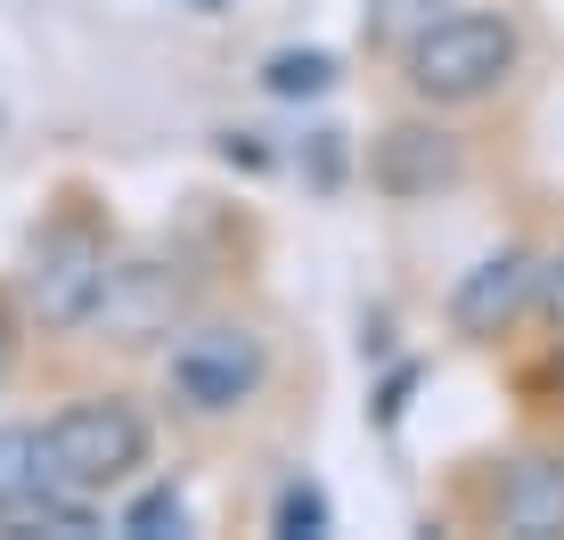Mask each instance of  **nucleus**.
<instances>
[{"instance_id":"obj_10","label":"nucleus","mask_w":564,"mask_h":540,"mask_svg":"<svg viewBox=\"0 0 564 540\" xmlns=\"http://www.w3.org/2000/svg\"><path fill=\"white\" fill-rule=\"evenodd\" d=\"M50 492V458H42V418H0V525L17 508Z\"/></svg>"},{"instance_id":"obj_18","label":"nucleus","mask_w":564,"mask_h":540,"mask_svg":"<svg viewBox=\"0 0 564 540\" xmlns=\"http://www.w3.org/2000/svg\"><path fill=\"white\" fill-rule=\"evenodd\" d=\"M188 9H197V17H221V9H229V0H188Z\"/></svg>"},{"instance_id":"obj_13","label":"nucleus","mask_w":564,"mask_h":540,"mask_svg":"<svg viewBox=\"0 0 564 540\" xmlns=\"http://www.w3.org/2000/svg\"><path fill=\"white\" fill-rule=\"evenodd\" d=\"M270 532L279 540H319V532H336V508H327V492L311 484V475H286L279 499H270Z\"/></svg>"},{"instance_id":"obj_8","label":"nucleus","mask_w":564,"mask_h":540,"mask_svg":"<svg viewBox=\"0 0 564 540\" xmlns=\"http://www.w3.org/2000/svg\"><path fill=\"white\" fill-rule=\"evenodd\" d=\"M482 525L508 540H564V451H516L482 475Z\"/></svg>"},{"instance_id":"obj_5","label":"nucleus","mask_w":564,"mask_h":540,"mask_svg":"<svg viewBox=\"0 0 564 540\" xmlns=\"http://www.w3.org/2000/svg\"><path fill=\"white\" fill-rule=\"evenodd\" d=\"M197 320V287H188V255L181 246H123L107 279V303L90 320L83 344H115V353H164L172 327Z\"/></svg>"},{"instance_id":"obj_6","label":"nucleus","mask_w":564,"mask_h":540,"mask_svg":"<svg viewBox=\"0 0 564 540\" xmlns=\"http://www.w3.org/2000/svg\"><path fill=\"white\" fill-rule=\"evenodd\" d=\"M360 172H368V188H377L384 205H434V197H451L466 181V140L451 131V115L410 107L368 140Z\"/></svg>"},{"instance_id":"obj_17","label":"nucleus","mask_w":564,"mask_h":540,"mask_svg":"<svg viewBox=\"0 0 564 540\" xmlns=\"http://www.w3.org/2000/svg\"><path fill=\"white\" fill-rule=\"evenodd\" d=\"M410 385H417V369H393V377H384V393H377V418H384V426L410 410Z\"/></svg>"},{"instance_id":"obj_16","label":"nucleus","mask_w":564,"mask_h":540,"mask_svg":"<svg viewBox=\"0 0 564 540\" xmlns=\"http://www.w3.org/2000/svg\"><path fill=\"white\" fill-rule=\"evenodd\" d=\"M540 327H564V246L540 255Z\"/></svg>"},{"instance_id":"obj_7","label":"nucleus","mask_w":564,"mask_h":540,"mask_svg":"<svg viewBox=\"0 0 564 540\" xmlns=\"http://www.w3.org/2000/svg\"><path fill=\"white\" fill-rule=\"evenodd\" d=\"M442 320L458 344H508L523 320H540V246L508 238L491 255H475L442 295Z\"/></svg>"},{"instance_id":"obj_1","label":"nucleus","mask_w":564,"mask_h":540,"mask_svg":"<svg viewBox=\"0 0 564 540\" xmlns=\"http://www.w3.org/2000/svg\"><path fill=\"white\" fill-rule=\"evenodd\" d=\"M115 262H123V229H115L107 197L83 188V181L57 188L42 205V222L25 229L17 279H9L17 303H25V320H33V336H90Z\"/></svg>"},{"instance_id":"obj_15","label":"nucleus","mask_w":564,"mask_h":540,"mask_svg":"<svg viewBox=\"0 0 564 540\" xmlns=\"http://www.w3.org/2000/svg\"><path fill=\"white\" fill-rule=\"evenodd\" d=\"M25 336H33V320H25V303H17V287L0 279V377L17 369V353H25Z\"/></svg>"},{"instance_id":"obj_14","label":"nucleus","mask_w":564,"mask_h":540,"mask_svg":"<svg viewBox=\"0 0 564 540\" xmlns=\"http://www.w3.org/2000/svg\"><path fill=\"white\" fill-rule=\"evenodd\" d=\"M523 401H540V410H556V418H564V327H549L540 360L523 369Z\"/></svg>"},{"instance_id":"obj_9","label":"nucleus","mask_w":564,"mask_h":540,"mask_svg":"<svg viewBox=\"0 0 564 540\" xmlns=\"http://www.w3.org/2000/svg\"><path fill=\"white\" fill-rule=\"evenodd\" d=\"M115 532L123 540H181L188 532V492L172 475H140L115 492Z\"/></svg>"},{"instance_id":"obj_4","label":"nucleus","mask_w":564,"mask_h":540,"mask_svg":"<svg viewBox=\"0 0 564 540\" xmlns=\"http://www.w3.org/2000/svg\"><path fill=\"white\" fill-rule=\"evenodd\" d=\"M42 458H50L57 492L115 499L155 467V410L140 393H123V385H90V393L57 401L42 418Z\"/></svg>"},{"instance_id":"obj_3","label":"nucleus","mask_w":564,"mask_h":540,"mask_svg":"<svg viewBox=\"0 0 564 540\" xmlns=\"http://www.w3.org/2000/svg\"><path fill=\"white\" fill-rule=\"evenodd\" d=\"M393 74H401V99L410 107L475 115V107H491V99L516 90L523 25H516V9H499V0H458L434 33H417V42L393 57Z\"/></svg>"},{"instance_id":"obj_11","label":"nucleus","mask_w":564,"mask_h":540,"mask_svg":"<svg viewBox=\"0 0 564 540\" xmlns=\"http://www.w3.org/2000/svg\"><path fill=\"white\" fill-rule=\"evenodd\" d=\"M451 9H458V0H368V9H360V50L368 57H401L417 33H434Z\"/></svg>"},{"instance_id":"obj_12","label":"nucleus","mask_w":564,"mask_h":540,"mask_svg":"<svg viewBox=\"0 0 564 540\" xmlns=\"http://www.w3.org/2000/svg\"><path fill=\"white\" fill-rule=\"evenodd\" d=\"M344 83V57L336 50H270L262 57V90L270 99H286V107H311V99H327V90Z\"/></svg>"},{"instance_id":"obj_2","label":"nucleus","mask_w":564,"mask_h":540,"mask_svg":"<svg viewBox=\"0 0 564 540\" xmlns=\"http://www.w3.org/2000/svg\"><path fill=\"white\" fill-rule=\"evenodd\" d=\"M279 385V344L262 320L246 312H197L188 327H172V344L155 353V410L172 426L221 434L238 418H254Z\"/></svg>"}]
</instances>
